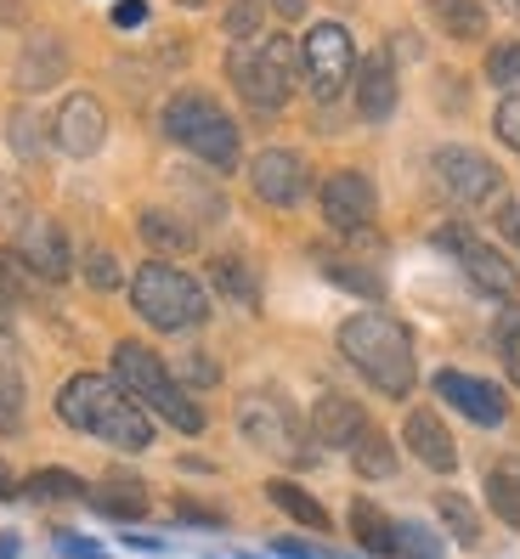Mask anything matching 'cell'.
Instances as JSON below:
<instances>
[{"mask_svg":"<svg viewBox=\"0 0 520 559\" xmlns=\"http://www.w3.org/2000/svg\"><path fill=\"white\" fill-rule=\"evenodd\" d=\"M57 418L69 424V430H80L91 441H108L119 452H147L153 447L147 413L130 402V390L108 373H74L57 390Z\"/></svg>","mask_w":520,"mask_h":559,"instance_id":"1","label":"cell"},{"mask_svg":"<svg viewBox=\"0 0 520 559\" xmlns=\"http://www.w3.org/2000/svg\"><path fill=\"white\" fill-rule=\"evenodd\" d=\"M340 356L363 373L379 396L390 402H407L413 384H418V368H413V340L397 317L385 311H356L340 322Z\"/></svg>","mask_w":520,"mask_h":559,"instance_id":"2","label":"cell"},{"mask_svg":"<svg viewBox=\"0 0 520 559\" xmlns=\"http://www.w3.org/2000/svg\"><path fill=\"white\" fill-rule=\"evenodd\" d=\"M114 379L130 390V402H137V407H153L165 424H176L181 436H204V407L187 396L181 379H176L147 345L119 340V345H114Z\"/></svg>","mask_w":520,"mask_h":559,"instance_id":"3","label":"cell"},{"mask_svg":"<svg viewBox=\"0 0 520 559\" xmlns=\"http://www.w3.org/2000/svg\"><path fill=\"white\" fill-rule=\"evenodd\" d=\"M165 136L181 142L199 164H210L215 176H233L238 170V124L226 119V108L204 91H176L165 103Z\"/></svg>","mask_w":520,"mask_h":559,"instance_id":"4","label":"cell"},{"mask_svg":"<svg viewBox=\"0 0 520 559\" xmlns=\"http://www.w3.org/2000/svg\"><path fill=\"white\" fill-rule=\"evenodd\" d=\"M130 306H137L142 322H153L158 334H187L210 317V294L199 277H187L170 260H147L130 277Z\"/></svg>","mask_w":520,"mask_h":559,"instance_id":"5","label":"cell"},{"mask_svg":"<svg viewBox=\"0 0 520 559\" xmlns=\"http://www.w3.org/2000/svg\"><path fill=\"white\" fill-rule=\"evenodd\" d=\"M226 74H233V91L244 96L249 108L277 114L288 96H295L300 51L288 46V35H272V40H260V46H233V51H226Z\"/></svg>","mask_w":520,"mask_h":559,"instance_id":"6","label":"cell"},{"mask_svg":"<svg viewBox=\"0 0 520 559\" xmlns=\"http://www.w3.org/2000/svg\"><path fill=\"white\" fill-rule=\"evenodd\" d=\"M238 436L255 452L277 457V464H306L311 457V430L300 424L295 402L277 396V390H249V396L238 402Z\"/></svg>","mask_w":520,"mask_h":559,"instance_id":"7","label":"cell"},{"mask_svg":"<svg viewBox=\"0 0 520 559\" xmlns=\"http://www.w3.org/2000/svg\"><path fill=\"white\" fill-rule=\"evenodd\" d=\"M300 74H306V91L317 103H334V96L356 80V46H351V28L322 17L306 28V46H300Z\"/></svg>","mask_w":520,"mask_h":559,"instance_id":"8","label":"cell"},{"mask_svg":"<svg viewBox=\"0 0 520 559\" xmlns=\"http://www.w3.org/2000/svg\"><path fill=\"white\" fill-rule=\"evenodd\" d=\"M430 176L447 192V204H459V210H481V204H493L498 192H504L498 164L486 158V153H475V147H436Z\"/></svg>","mask_w":520,"mask_h":559,"instance_id":"9","label":"cell"},{"mask_svg":"<svg viewBox=\"0 0 520 559\" xmlns=\"http://www.w3.org/2000/svg\"><path fill=\"white\" fill-rule=\"evenodd\" d=\"M436 243H441V249H452V260H459L464 277L486 294V300H515L520 272H515V260H509V254H498L493 243H481L475 233H464V226H441Z\"/></svg>","mask_w":520,"mask_h":559,"instance_id":"10","label":"cell"},{"mask_svg":"<svg viewBox=\"0 0 520 559\" xmlns=\"http://www.w3.org/2000/svg\"><path fill=\"white\" fill-rule=\"evenodd\" d=\"M249 187H255V199H260V204L295 210L306 192H311V170H306V158H300V153L267 147V153H255V158H249Z\"/></svg>","mask_w":520,"mask_h":559,"instance_id":"11","label":"cell"},{"mask_svg":"<svg viewBox=\"0 0 520 559\" xmlns=\"http://www.w3.org/2000/svg\"><path fill=\"white\" fill-rule=\"evenodd\" d=\"M108 142V114L91 91H74L62 96V108L51 114V147L69 153V158H91L96 147Z\"/></svg>","mask_w":520,"mask_h":559,"instance_id":"12","label":"cell"},{"mask_svg":"<svg viewBox=\"0 0 520 559\" xmlns=\"http://www.w3.org/2000/svg\"><path fill=\"white\" fill-rule=\"evenodd\" d=\"M379 215V192L368 176H356V170H340L322 181V221L334 226V233H368Z\"/></svg>","mask_w":520,"mask_h":559,"instance_id":"13","label":"cell"},{"mask_svg":"<svg viewBox=\"0 0 520 559\" xmlns=\"http://www.w3.org/2000/svg\"><path fill=\"white\" fill-rule=\"evenodd\" d=\"M436 396L441 402H452L470 424H486V430H498V424L509 418V396L498 384H486V379H475V373H459V368H441L436 379Z\"/></svg>","mask_w":520,"mask_h":559,"instance_id":"14","label":"cell"},{"mask_svg":"<svg viewBox=\"0 0 520 559\" xmlns=\"http://www.w3.org/2000/svg\"><path fill=\"white\" fill-rule=\"evenodd\" d=\"M368 430H374V424H368L363 402H351L345 390H329V396H317V407H311V441H317V447L351 452Z\"/></svg>","mask_w":520,"mask_h":559,"instance_id":"15","label":"cell"},{"mask_svg":"<svg viewBox=\"0 0 520 559\" xmlns=\"http://www.w3.org/2000/svg\"><path fill=\"white\" fill-rule=\"evenodd\" d=\"M17 254H23V266L35 272V277H46V283H62L69 277V233H62V226L51 221V215H35L17 233Z\"/></svg>","mask_w":520,"mask_h":559,"instance_id":"16","label":"cell"},{"mask_svg":"<svg viewBox=\"0 0 520 559\" xmlns=\"http://www.w3.org/2000/svg\"><path fill=\"white\" fill-rule=\"evenodd\" d=\"M62 74H69V46H62V35H51V28H35L17 51V91H28V96L51 91Z\"/></svg>","mask_w":520,"mask_h":559,"instance_id":"17","label":"cell"},{"mask_svg":"<svg viewBox=\"0 0 520 559\" xmlns=\"http://www.w3.org/2000/svg\"><path fill=\"white\" fill-rule=\"evenodd\" d=\"M402 441H407V452H413L425 469H436V475H452V469H459V447H452L447 424H441L430 407H413V413H407Z\"/></svg>","mask_w":520,"mask_h":559,"instance_id":"18","label":"cell"},{"mask_svg":"<svg viewBox=\"0 0 520 559\" xmlns=\"http://www.w3.org/2000/svg\"><path fill=\"white\" fill-rule=\"evenodd\" d=\"M397 69H390V57H363L356 62V114H363L368 124H385L390 114H397Z\"/></svg>","mask_w":520,"mask_h":559,"instance_id":"19","label":"cell"},{"mask_svg":"<svg viewBox=\"0 0 520 559\" xmlns=\"http://www.w3.org/2000/svg\"><path fill=\"white\" fill-rule=\"evenodd\" d=\"M85 503L96 509V514H108V520H142L147 514V486H142V475H130V469H114V475H103L91 491H85Z\"/></svg>","mask_w":520,"mask_h":559,"instance_id":"20","label":"cell"},{"mask_svg":"<svg viewBox=\"0 0 520 559\" xmlns=\"http://www.w3.org/2000/svg\"><path fill=\"white\" fill-rule=\"evenodd\" d=\"M137 233H142V243H147L153 254H187L192 238H199L176 210H142V215H137Z\"/></svg>","mask_w":520,"mask_h":559,"instance_id":"21","label":"cell"},{"mask_svg":"<svg viewBox=\"0 0 520 559\" xmlns=\"http://www.w3.org/2000/svg\"><path fill=\"white\" fill-rule=\"evenodd\" d=\"M351 537L363 543V554H374V559H390V548H397V520H390L379 503L356 498V503H351Z\"/></svg>","mask_w":520,"mask_h":559,"instance_id":"22","label":"cell"},{"mask_svg":"<svg viewBox=\"0 0 520 559\" xmlns=\"http://www.w3.org/2000/svg\"><path fill=\"white\" fill-rule=\"evenodd\" d=\"M430 17L452 40H481L486 35V7L481 0H430Z\"/></svg>","mask_w":520,"mask_h":559,"instance_id":"23","label":"cell"},{"mask_svg":"<svg viewBox=\"0 0 520 559\" xmlns=\"http://www.w3.org/2000/svg\"><path fill=\"white\" fill-rule=\"evenodd\" d=\"M267 498H272L288 520H295V525H306V532H329V509H322L311 491H300L295 480H272V486H267Z\"/></svg>","mask_w":520,"mask_h":559,"instance_id":"24","label":"cell"},{"mask_svg":"<svg viewBox=\"0 0 520 559\" xmlns=\"http://www.w3.org/2000/svg\"><path fill=\"white\" fill-rule=\"evenodd\" d=\"M210 283L226 294V300H238V306H249V311L260 306V283H255V272L244 266L238 254H215V260H210Z\"/></svg>","mask_w":520,"mask_h":559,"instance_id":"25","label":"cell"},{"mask_svg":"<svg viewBox=\"0 0 520 559\" xmlns=\"http://www.w3.org/2000/svg\"><path fill=\"white\" fill-rule=\"evenodd\" d=\"M351 464L363 480H397V447H390L385 430H368L363 441L351 447Z\"/></svg>","mask_w":520,"mask_h":559,"instance_id":"26","label":"cell"},{"mask_svg":"<svg viewBox=\"0 0 520 559\" xmlns=\"http://www.w3.org/2000/svg\"><path fill=\"white\" fill-rule=\"evenodd\" d=\"M317 266H322V277H334L340 288L363 294V300H379V294H385L379 272H368V266H351V260H345V254H334V249H317Z\"/></svg>","mask_w":520,"mask_h":559,"instance_id":"27","label":"cell"},{"mask_svg":"<svg viewBox=\"0 0 520 559\" xmlns=\"http://www.w3.org/2000/svg\"><path fill=\"white\" fill-rule=\"evenodd\" d=\"M23 491H28V498H40V503H80L91 486L74 469H35L23 480Z\"/></svg>","mask_w":520,"mask_h":559,"instance_id":"28","label":"cell"},{"mask_svg":"<svg viewBox=\"0 0 520 559\" xmlns=\"http://www.w3.org/2000/svg\"><path fill=\"white\" fill-rule=\"evenodd\" d=\"M436 514L447 520L452 543H464V548L481 543V514L470 509V498H459V491H441V498H436Z\"/></svg>","mask_w":520,"mask_h":559,"instance_id":"29","label":"cell"},{"mask_svg":"<svg viewBox=\"0 0 520 559\" xmlns=\"http://www.w3.org/2000/svg\"><path fill=\"white\" fill-rule=\"evenodd\" d=\"M390 559H441V537L418 520H397V548Z\"/></svg>","mask_w":520,"mask_h":559,"instance_id":"30","label":"cell"},{"mask_svg":"<svg viewBox=\"0 0 520 559\" xmlns=\"http://www.w3.org/2000/svg\"><path fill=\"white\" fill-rule=\"evenodd\" d=\"M486 80H493L504 96H520V40H498L486 51Z\"/></svg>","mask_w":520,"mask_h":559,"instance_id":"31","label":"cell"},{"mask_svg":"<svg viewBox=\"0 0 520 559\" xmlns=\"http://www.w3.org/2000/svg\"><path fill=\"white\" fill-rule=\"evenodd\" d=\"M7 136H12V153H17V158H40V153H46V119L28 114V108H17V114L7 119Z\"/></svg>","mask_w":520,"mask_h":559,"instance_id":"32","label":"cell"},{"mask_svg":"<svg viewBox=\"0 0 520 559\" xmlns=\"http://www.w3.org/2000/svg\"><path fill=\"white\" fill-rule=\"evenodd\" d=\"M486 503L498 509L504 525H515V532H520V475H509V469L486 475Z\"/></svg>","mask_w":520,"mask_h":559,"instance_id":"33","label":"cell"},{"mask_svg":"<svg viewBox=\"0 0 520 559\" xmlns=\"http://www.w3.org/2000/svg\"><path fill=\"white\" fill-rule=\"evenodd\" d=\"M260 23H267V7H260V0H233V7H226V40H238V46H249L255 35H260Z\"/></svg>","mask_w":520,"mask_h":559,"instance_id":"34","label":"cell"},{"mask_svg":"<svg viewBox=\"0 0 520 559\" xmlns=\"http://www.w3.org/2000/svg\"><path fill=\"white\" fill-rule=\"evenodd\" d=\"M498 356H504V368H509V379L520 390V306H509L498 317Z\"/></svg>","mask_w":520,"mask_h":559,"instance_id":"35","label":"cell"},{"mask_svg":"<svg viewBox=\"0 0 520 559\" xmlns=\"http://www.w3.org/2000/svg\"><path fill=\"white\" fill-rule=\"evenodd\" d=\"M0 436H23V390L12 373H0Z\"/></svg>","mask_w":520,"mask_h":559,"instance_id":"36","label":"cell"},{"mask_svg":"<svg viewBox=\"0 0 520 559\" xmlns=\"http://www.w3.org/2000/svg\"><path fill=\"white\" fill-rule=\"evenodd\" d=\"M28 221H35V215H28L23 187H17V181H0V226H7V233H23Z\"/></svg>","mask_w":520,"mask_h":559,"instance_id":"37","label":"cell"},{"mask_svg":"<svg viewBox=\"0 0 520 559\" xmlns=\"http://www.w3.org/2000/svg\"><path fill=\"white\" fill-rule=\"evenodd\" d=\"M85 283H91L96 294L119 288V260H114L108 249H91V254H85Z\"/></svg>","mask_w":520,"mask_h":559,"instance_id":"38","label":"cell"},{"mask_svg":"<svg viewBox=\"0 0 520 559\" xmlns=\"http://www.w3.org/2000/svg\"><path fill=\"white\" fill-rule=\"evenodd\" d=\"M17 306H23V277H17V260H12V254H0V322H7Z\"/></svg>","mask_w":520,"mask_h":559,"instance_id":"39","label":"cell"},{"mask_svg":"<svg viewBox=\"0 0 520 559\" xmlns=\"http://www.w3.org/2000/svg\"><path fill=\"white\" fill-rule=\"evenodd\" d=\"M221 373H215V361L210 356H199V350H192V356H181V390H187V396H192V390H210Z\"/></svg>","mask_w":520,"mask_h":559,"instance_id":"40","label":"cell"},{"mask_svg":"<svg viewBox=\"0 0 520 559\" xmlns=\"http://www.w3.org/2000/svg\"><path fill=\"white\" fill-rule=\"evenodd\" d=\"M493 130H498V142L520 153V96H504L498 114H493Z\"/></svg>","mask_w":520,"mask_h":559,"instance_id":"41","label":"cell"},{"mask_svg":"<svg viewBox=\"0 0 520 559\" xmlns=\"http://www.w3.org/2000/svg\"><path fill=\"white\" fill-rule=\"evenodd\" d=\"M176 514H181L187 525H199V532H215V525H221V514H215V509L192 503V498H176Z\"/></svg>","mask_w":520,"mask_h":559,"instance_id":"42","label":"cell"},{"mask_svg":"<svg viewBox=\"0 0 520 559\" xmlns=\"http://www.w3.org/2000/svg\"><path fill=\"white\" fill-rule=\"evenodd\" d=\"M272 554H283V559H340V554H329V548H311V543H295V537H277Z\"/></svg>","mask_w":520,"mask_h":559,"instance_id":"43","label":"cell"},{"mask_svg":"<svg viewBox=\"0 0 520 559\" xmlns=\"http://www.w3.org/2000/svg\"><path fill=\"white\" fill-rule=\"evenodd\" d=\"M57 554H69V559H108V548H96L85 537H57Z\"/></svg>","mask_w":520,"mask_h":559,"instance_id":"44","label":"cell"},{"mask_svg":"<svg viewBox=\"0 0 520 559\" xmlns=\"http://www.w3.org/2000/svg\"><path fill=\"white\" fill-rule=\"evenodd\" d=\"M498 233L515 243V254H520V199H509L504 210H498Z\"/></svg>","mask_w":520,"mask_h":559,"instance_id":"45","label":"cell"},{"mask_svg":"<svg viewBox=\"0 0 520 559\" xmlns=\"http://www.w3.org/2000/svg\"><path fill=\"white\" fill-rule=\"evenodd\" d=\"M147 17V0H119V7H114V23L119 28H137Z\"/></svg>","mask_w":520,"mask_h":559,"instance_id":"46","label":"cell"},{"mask_svg":"<svg viewBox=\"0 0 520 559\" xmlns=\"http://www.w3.org/2000/svg\"><path fill=\"white\" fill-rule=\"evenodd\" d=\"M260 7H267L272 17H283V23H295V17H306L311 0H260Z\"/></svg>","mask_w":520,"mask_h":559,"instance_id":"47","label":"cell"},{"mask_svg":"<svg viewBox=\"0 0 520 559\" xmlns=\"http://www.w3.org/2000/svg\"><path fill=\"white\" fill-rule=\"evenodd\" d=\"M17 491H23V486H17V475H12L7 464H0V503H7V498H17Z\"/></svg>","mask_w":520,"mask_h":559,"instance_id":"48","label":"cell"},{"mask_svg":"<svg viewBox=\"0 0 520 559\" xmlns=\"http://www.w3.org/2000/svg\"><path fill=\"white\" fill-rule=\"evenodd\" d=\"M498 12H509V17H520V0H493Z\"/></svg>","mask_w":520,"mask_h":559,"instance_id":"49","label":"cell"},{"mask_svg":"<svg viewBox=\"0 0 520 559\" xmlns=\"http://www.w3.org/2000/svg\"><path fill=\"white\" fill-rule=\"evenodd\" d=\"M17 554V537H0V559H12Z\"/></svg>","mask_w":520,"mask_h":559,"instance_id":"50","label":"cell"},{"mask_svg":"<svg viewBox=\"0 0 520 559\" xmlns=\"http://www.w3.org/2000/svg\"><path fill=\"white\" fill-rule=\"evenodd\" d=\"M176 7H204V0H176Z\"/></svg>","mask_w":520,"mask_h":559,"instance_id":"51","label":"cell"}]
</instances>
